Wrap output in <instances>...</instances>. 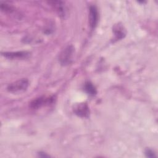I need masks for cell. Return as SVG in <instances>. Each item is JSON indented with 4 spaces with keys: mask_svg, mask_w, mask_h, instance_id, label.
<instances>
[{
    "mask_svg": "<svg viewBox=\"0 0 158 158\" xmlns=\"http://www.w3.org/2000/svg\"><path fill=\"white\" fill-rule=\"evenodd\" d=\"M75 49L72 45L66 46L60 53L59 60L61 65L65 66L71 64L74 55Z\"/></svg>",
    "mask_w": 158,
    "mask_h": 158,
    "instance_id": "1",
    "label": "cell"
},
{
    "mask_svg": "<svg viewBox=\"0 0 158 158\" xmlns=\"http://www.w3.org/2000/svg\"><path fill=\"white\" fill-rule=\"evenodd\" d=\"M29 82L26 78H22L14 81L7 86V91L12 93H19L25 91L28 87Z\"/></svg>",
    "mask_w": 158,
    "mask_h": 158,
    "instance_id": "2",
    "label": "cell"
},
{
    "mask_svg": "<svg viewBox=\"0 0 158 158\" xmlns=\"http://www.w3.org/2000/svg\"><path fill=\"white\" fill-rule=\"evenodd\" d=\"M54 100H55V98L54 96H50V97L41 96L33 99L30 102V106L31 109H38L45 105H49L53 103Z\"/></svg>",
    "mask_w": 158,
    "mask_h": 158,
    "instance_id": "3",
    "label": "cell"
},
{
    "mask_svg": "<svg viewBox=\"0 0 158 158\" xmlns=\"http://www.w3.org/2000/svg\"><path fill=\"white\" fill-rule=\"evenodd\" d=\"M74 113L80 117L87 118L89 115V107L86 103H79L77 104L73 107Z\"/></svg>",
    "mask_w": 158,
    "mask_h": 158,
    "instance_id": "4",
    "label": "cell"
},
{
    "mask_svg": "<svg viewBox=\"0 0 158 158\" xmlns=\"http://www.w3.org/2000/svg\"><path fill=\"white\" fill-rule=\"evenodd\" d=\"M99 20V13L97 7L95 6H91L89 9V23L92 29L97 26Z\"/></svg>",
    "mask_w": 158,
    "mask_h": 158,
    "instance_id": "5",
    "label": "cell"
},
{
    "mask_svg": "<svg viewBox=\"0 0 158 158\" xmlns=\"http://www.w3.org/2000/svg\"><path fill=\"white\" fill-rule=\"evenodd\" d=\"M2 55L8 59H24L29 56L30 53L27 51H17V52H6L2 53Z\"/></svg>",
    "mask_w": 158,
    "mask_h": 158,
    "instance_id": "6",
    "label": "cell"
},
{
    "mask_svg": "<svg viewBox=\"0 0 158 158\" xmlns=\"http://www.w3.org/2000/svg\"><path fill=\"white\" fill-rule=\"evenodd\" d=\"M50 3L55 8L59 15L61 17H64L65 15V6L62 1H51Z\"/></svg>",
    "mask_w": 158,
    "mask_h": 158,
    "instance_id": "7",
    "label": "cell"
},
{
    "mask_svg": "<svg viewBox=\"0 0 158 158\" xmlns=\"http://www.w3.org/2000/svg\"><path fill=\"white\" fill-rule=\"evenodd\" d=\"M113 32L114 33L115 38L117 40L123 38L125 35V31L123 28V27L119 23L117 25H115L114 27Z\"/></svg>",
    "mask_w": 158,
    "mask_h": 158,
    "instance_id": "8",
    "label": "cell"
},
{
    "mask_svg": "<svg viewBox=\"0 0 158 158\" xmlns=\"http://www.w3.org/2000/svg\"><path fill=\"white\" fill-rule=\"evenodd\" d=\"M84 88L85 91L90 96H94L97 93L95 87L90 82H86Z\"/></svg>",
    "mask_w": 158,
    "mask_h": 158,
    "instance_id": "9",
    "label": "cell"
},
{
    "mask_svg": "<svg viewBox=\"0 0 158 158\" xmlns=\"http://www.w3.org/2000/svg\"><path fill=\"white\" fill-rule=\"evenodd\" d=\"M146 154L147 156V157H155V155H154V153L150 149H148L146 150Z\"/></svg>",
    "mask_w": 158,
    "mask_h": 158,
    "instance_id": "10",
    "label": "cell"
}]
</instances>
